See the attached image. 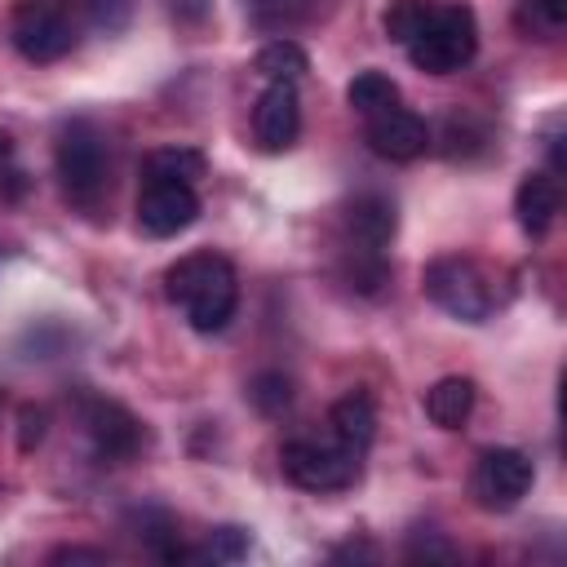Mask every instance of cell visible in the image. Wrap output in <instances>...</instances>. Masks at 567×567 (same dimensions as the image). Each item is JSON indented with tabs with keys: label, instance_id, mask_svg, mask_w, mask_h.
Instances as JSON below:
<instances>
[{
	"label": "cell",
	"instance_id": "20",
	"mask_svg": "<svg viewBox=\"0 0 567 567\" xmlns=\"http://www.w3.org/2000/svg\"><path fill=\"white\" fill-rule=\"evenodd\" d=\"M430 9H434V0H390L385 13H381V27H385V35H390L394 44H408V40L425 27Z\"/></svg>",
	"mask_w": 567,
	"mask_h": 567
},
{
	"label": "cell",
	"instance_id": "11",
	"mask_svg": "<svg viewBox=\"0 0 567 567\" xmlns=\"http://www.w3.org/2000/svg\"><path fill=\"white\" fill-rule=\"evenodd\" d=\"M368 146L381 155V159H394V164H408L416 155H425L430 146V124L416 115V111H403L399 102L368 115Z\"/></svg>",
	"mask_w": 567,
	"mask_h": 567
},
{
	"label": "cell",
	"instance_id": "19",
	"mask_svg": "<svg viewBox=\"0 0 567 567\" xmlns=\"http://www.w3.org/2000/svg\"><path fill=\"white\" fill-rule=\"evenodd\" d=\"M346 102L359 111V115H377L385 106L399 102V84L385 75V71H359L350 84H346Z\"/></svg>",
	"mask_w": 567,
	"mask_h": 567
},
{
	"label": "cell",
	"instance_id": "3",
	"mask_svg": "<svg viewBox=\"0 0 567 567\" xmlns=\"http://www.w3.org/2000/svg\"><path fill=\"white\" fill-rule=\"evenodd\" d=\"M412 66L425 75H452L478 53V22L465 4H434L425 27L403 44Z\"/></svg>",
	"mask_w": 567,
	"mask_h": 567
},
{
	"label": "cell",
	"instance_id": "8",
	"mask_svg": "<svg viewBox=\"0 0 567 567\" xmlns=\"http://www.w3.org/2000/svg\"><path fill=\"white\" fill-rule=\"evenodd\" d=\"M199 217V195L186 182H142L137 195V226L155 239L182 235Z\"/></svg>",
	"mask_w": 567,
	"mask_h": 567
},
{
	"label": "cell",
	"instance_id": "17",
	"mask_svg": "<svg viewBox=\"0 0 567 567\" xmlns=\"http://www.w3.org/2000/svg\"><path fill=\"white\" fill-rule=\"evenodd\" d=\"M204 177V155L195 146H159L146 155V182H186L195 186Z\"/></svg>",
	"mask_w": 567,
	"mask_h": 567
},
{
	"label": "cell",
	"instance_id": "24",
	"mask_svg": "<svg viewBox=\"0 0 567 567\" xmlns=\"http://www.w3.org/2000/svg\"><path fill=\"white\" fill-rule=\"evenodd\" d=\"M527 13H532V22L545 35H554V31L567 27V0H527Z\"/></svg>",
	"mask_w": 567,
	"mask_h": 567
},
{
	"label": "cell",
	"instance_id": "5",
	"mask_svg": "<svg viewBox=\"0 0 567 567\" xmlns=\"http://www.w3.org/2000/svg\"><path fill=\"white\" fill-rule=\"evenodd\" d=\"M279 465L288 474V483L306 487V492H341L359 478V456L337 447V443H310V439H292L279 452Z\"/></svg>",
	"mask_w": 567,
	"mask_h": 567
},
{
	"label": "cell",
	"instance_id": "22",
	"mask_svg": "<svg viewBox=\"0 0 567 567\" xmlns=\"http://www.w3.org/2000/svg\"><path fill=\"white\" fill-rule=\"evenodd\" d=\"M248 554V532L244 527H213V536H208V545H204V558H213V563H239Z\"/></svg>",
	"mask_w": 567,
	"mask_h": 567
},
{
	"label": "cell",
	"instance_id": "27",
	"mask_svg": "<svg viewBox=\"0 0 567 567\" xmlns=\"http://www.w3.org/2000/svg\"><path fill=\"white\" fill-rule=\"evenodd\" d=\"M208 4H213V0H173V13H182V18L199 22V18L208 13Z\"/></svg>",
	"mask_w": 567,
	"mask_h": 567
},
{
	"label": "cell",
	"instance_id": "25",
	"mask_svg": "<svg viewBox=\"0 0 567 567\" xmlns=\"http://www.w3.org/2000/svg\"><path fill=\"white\" fill-rule=\"evenodd\" d=\"M44 408H22V439H18V447L22 452H31L40 439H44Z\"/></svg>",
	"mask_w": 567,
	"mask_h": 567
},
{
	"label": "cell",
	"instance_id": "10",
	"mask_svg": "<svg viewBox=\"0 0 567 567\" xmlns=\"http://www.w3.org/2000/svg\"><path fill=\"white\" fill-rule=\"evenodd\" d=\"M297 133H301L297 84H288V80H270L266 93H261L257 106H252V137H257L261 151L279 155V151H288V146L297 142Z\"/></svg>",
	"mask_w": 567,
	"mask_h": 567
},
{
	"label": "cell",
	"instance_id": "16",
	"mask_svg": "<svg viewBox=\"0 0 567 567\" xmlns=\"http://www.w3.org/2000/svg\"><path fill=\"white\" fill-rule=\"evenodd\" d=\"M252 71L266 75V80H288V84H297V80L310 71V58H306V49H301L297 40L279 35V40H270V44L257 49Z\"/></svg>",
	"mask_w": 567,
	"mask_h": 567
},
{
	"label": "cell",
	"instance_id": "21",
	"mask_svg": "<svg viewBox=\"0 0 567 567\" xmlns=\"http://www.w3.org/2000/svg\"><path fill=\"white\" fill-rule=\"evenodd\" d=\"M248 403H252L257 412H266V416H279V412L292 403V381H288L284 372H257V377L248 381Z\"/></svg>",
	"mask_w": 567,
	"mask_h": 567
},
{
	"label": "cell",
	"instance_id": "13",
	"mask_svg": "<svg viewBox=\"0 0 567 567\" xmlns=\"http://www.w3.org/2000/svg\"><path fill=\"white\" fill-rule=\"evenodd\" d=\"M328 425H332L337 447L363 456V452L372 447V439H377V408H372V399H368L363 390H350V394H341V399L332 403Z\"/></svg>",
	"mask_w": 567,
	"mask_h": 567
},
{
	"label": "cell",
	"instance_id": "6",
	"mask_svg": "<svg viewBox=\"0 0 567 567\" xmlns=\"http://www.w3.org/2000/svg\"><path fill=\"white\" fill-rule=\"evenodd\" d=\"M532 478H536V470H532L527 452H518V447H487L478 456V465H474L470 487H474V501L483 509H514L532 492Z\"/></svg>",
	"mask_w": 567,
	"mask_h": 567
},
{
	"label": "cell",
	"instance_id": "1",
	"mask_svg": "<svg viewBox=\"0 0 567 567\" xmlns=\"http://www.w3.org/2000/svg\"><path fill=\"white\" fill-rule=\"evenodd\" d=\"M164 292L195 332H221L239 306V279L221 252H190L177 266H168Z\"/></svg>",
	"mask_w": 567,
	"mask_h": 567
},
{
	"label": "cell",
	"instance_id": "7",
	"mask_svg": "<svg viewBox=\"0 0 567 567\" xmlns=\"http://www.w3.org/2000/svg\"><path fill=\"white\" fill-rule=\"evenodd\" d=\"M9 40H13V49H18L27 62H58V58L71 53L75 31H71V22H66L58 9H49V4H22V9L13 13Z\"/></svg>",
	"mask_w": 567,
	"mask_h": 567
},
{
	"label": "cell",
	"instance_id": "9",
	"mask_svg": "<svg viewBox=\"0 0 567 567\" xmlns=\"http://www.w3.org/2000/svg\"><path fill=\"white\" fill-rule=\"evenodd\" d=\"M84 430L102 461H128L142 447V421L115 399H84Z\"/></svg>",
	"mask_w": 567,
	"mask_h": 567
},
{
	"label": "cell",
	"instance_id": "12",
	"mask_svg": "<svg viewBox=\"0 0 567 567\" xmlns=\"http://www.w3.org/2000/svg\"><path fill=\"white\" fill-rule=\"evenodd\" d=\"M341 221H346V239L350 244H359V248H368V252H381L390 239H394V226H399V213H394V204L385 199V195H354L350 204H346V213H341Z\"/></svg>",
	"mask_w": 567,
	"mask_h": 567
},
{
	"label": "cell",
	"instance_id": "18",
	"mask_svg": "<svg viewBox=\"0 0 567 567\" xmlns=\"http://www.w3.org/2000/svg\"><path fill=\"white\" fill-rule=\"evenodd\" d=\"M319 0H248V22L257 31H292L310 22Z\"/></svg>",
	"mask_w": 567,
	"mask_h": 567
},
{
	"label": "cell",
	"instance_id": "15",
	"mask_svg": "<svg viewBox=\"0 0 567 567\" xmlns=\"http://www.w3.org/2000/svg\"><path fill=\"white\" fill-rule=\"evenodd\" d=\"M474 381L470 377H443L425 390V416L439 425V430H461L474 412Z\"/></svg>",
	"mask_w": 567,
	"mask_h": 567
},
{
	"label": "cell",
	"instance_id": "2",
	"mask_svg": "<svg viewBox=\"0 0 567 567\" xmlns=\"http://www.w3.org/2000/svg\"><path fill=\"white\" fill-rule=\"evenodd\" d=\"M58 182L66 199L84 213H97L111 186V151L93 120H71L58 133Z\"/></svg>",
	"mask_w": 567,
	"mask_h": 567
},
{
	"label": "cell",
	"instance_id": "14",
	"mask_svg": "<svg viewBox=\"0 0 567 567\" xmlns=\"http://www.w3.org/2000/svg\"><path fill=\"white\" fill-rule=\"evenodd\" d=\"M514 217L527 235H545L558 217V182L549 173H527L514 190Z\"/></svg>",
	"mask_w": 567,
	"mask_h": 567
},
{
	"label": "cell",
	"instance_id": "4",
	"mask_svg": "<svg viewBox=\"0 0 567 567\" xmlns=\"http://www.w3.org/2000/svg\"><path fill=\"white\" fill-rule=\"evenodd\" d=\"M421 288L439 310H447V315H456L465 323H483L496 310L492 275L474 257H439V261H430L425 275H421Z\"/></svg>",
	"mask_w": 567,
	"mask_h": 567
},
{
	"label": "cell",
	"instance_id": "23",
	"mask_svg": "<svg viewBox=\"0 0 567 567\" xmlns=\"http://www.w3.org/2000/svg\"><path fill=\"white\" fill-rule=\"evenodd\" d=\"M133 4H137V0H84L89 22H93L97 31H120V27L133 18Z\"/></svg>",
	"mask_w": 567,
	"mask_h": 567
},
{
	"label": "cell",
	"instance_id": "26",
	"mask_svg": "<svg viewBox=\"0 0 567 567\" xmlns=\"http://www.w3.org/2000/svg\"><path fill=\"white\" fill-rule=\"evenodd\" d=\"M49 563H106L102 549H80V545H66V549H53Z\"/></svg>",
	"mask_w": 567,
	"mask_h": 567
},
{
	"label": "cell",
	"instance_id": "28",
	"mask_svg": "<svg viewBox=\"0 0 567 567\" xmlns=\"http://www.w3.org/2000/svg\"><path fill=\"white\" fill-rule=\"evenodd\" d=\"M9 159H13V137H9L4 128H0V168H4Z\"/></svg>",
	"mask_w": 567,
	"mask_h": 567
}]
</instances>
